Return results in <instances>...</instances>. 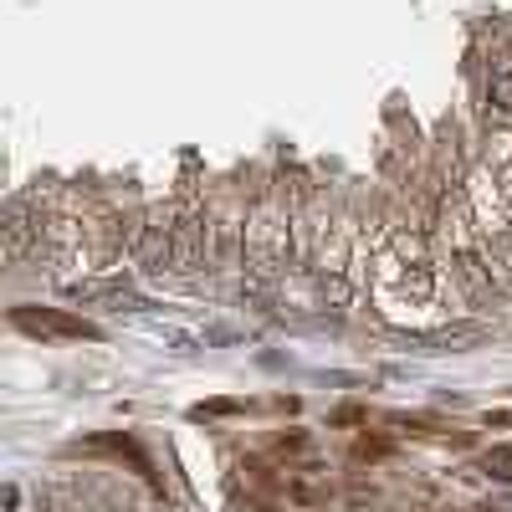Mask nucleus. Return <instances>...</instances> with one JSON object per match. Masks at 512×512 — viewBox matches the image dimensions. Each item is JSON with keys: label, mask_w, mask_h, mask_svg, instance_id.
<instances>
[{"label": "nucleus", "mask_w": 512, "mask_h": 512, "mask_svg": "<svg viewBox=\"0 0 512 512\" xmlns=\"http://www.w3.org/2000/svg\"><path fill=\"white\" fill-rule=\"evenodd\" d=\"M11 323L21 333H36V338H98V328L88 318H72L62 308H16Z\"/></svg>", "instance_id": "4"}, {"label": "nucleus", "mask_w": 512, "mask_h": 512, "mask_svg": "<svg viewBox=\"0 0 512 512\" xmlns=\"http://www.w3.org/2000/svg\"><path fill=\"white\" fill-rule=\"evenodd\" d=\"M482 472L497 477V482H512V446H492V451L482 456Z\"/></svg>", "instance_id": "7"}, {"label": "nucleus", "mask_w": 512, "mask_h": 512, "mask_svg": "<svg viewBox=\"0 0 512 512\" xmlns=\"http://www.w3.org/2000/svg\"><path fill=\"white\" fill-rule=\"evenodd\" d=\"M487 98L492 108H512V62H492V82H487Z\"/></svg>", "instance_id": "6"}, {"label": "nucleus", "mask_w": 512, "mask_h": 512, "mask_svg": "<svg viewBox=\"0 0 512 512\" xmlns=\"http://www.w3.org/2000/svg\"><path fill=\"white\" fill-rule=\"evenodd\" d=\"M482 169L492 175V185H497V190L512 200V134H497V139H487Z\"/></svg>", "instance_id": "5"}, {"label": "nucleus", "mask_w": 512, "mask_h": 512, "mask_svg": "<svg viewBox=\"0 0 512 512\" xmlns=\"http://www.w3.org/2000/svg\"><path fill=\"white\" fill-rule=\"evenodd\" d=\"M374 292L384 297V308H431L436 292H441V277H436V262L425 251V236L415 226H395L390 241L379 251V272H374Z\"/></svg>", "instance_id": "1"}, {"label": "nucleus", "mask_w": 512, "mask_h": 512, "mask_svg": "<svg viewBox=\"0 0 512 512\" xmlns=\"http://www.w3.org/2000/svg\"><path fill=\"white\" fill-rule=\"evenodd\" d=\"M297 231V221L287 216V205L277 195H262L246 216V231H241V256H246V272L256 282H272L282 267H287V236Z\"/></svg>", "instance_id": "2"}, {"label": "nucleus", "mask_w": 512, "mask_h": 512, "mask_svg": "<svg viewBox=\"0 0 512 512\" xmlns=\"http://www.w3.org/2000/svg\"><path fill=\"white\" fill-rule=\"evenodd\" d=\"M246 512H256V507H246Z\"/></svg>", "instance_id": "8"}, {"label": "nucleus", "mask_w": 512, "mask_h": 512, "mask_svg": "<svg viewBox=\"0 0 512 512\" xmlns=\"http://www.w3.org/2000/svg\"><path fill=\"white\" fill-rule=\"evenodd\" d=\"M175 226H180V205H159L144 216V226L134 231V256L144 272L154 277L175 272Z\"/></svg>", "instance_id": "3"}]
</instances>
